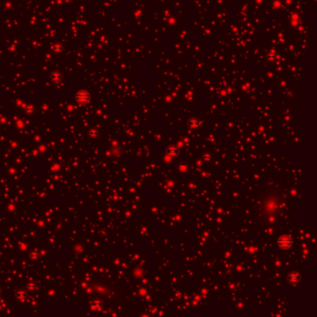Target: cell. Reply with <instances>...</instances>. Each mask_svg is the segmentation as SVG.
Returning <instances> with one entry per match:
<instances>
[{
  "instance_id": "cell-1",
  "label": "cell",
  "mask_w": 317,
  "mask_h": 317,
  "mask_svg": "<svg viewBox=\"0 0 317 317\" xmlns=\"http://www.w3.org/2000/svg\"><path fill=\"white\" fill-rule=\"evenodd\" d=\"M292 241L290 237L288 236H282L279 240H278V245L282 248H288L291 245Z\"/></svg>"
}]
</instances>
